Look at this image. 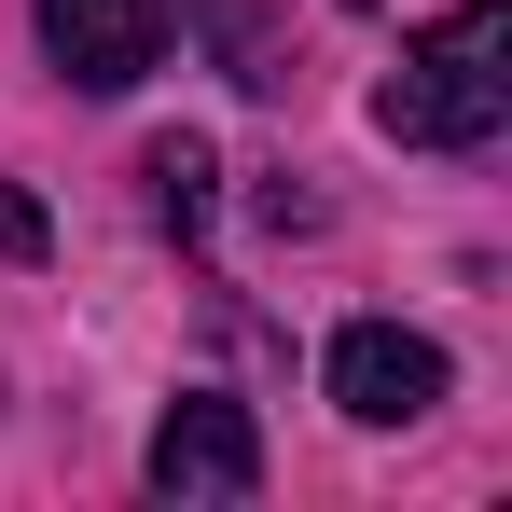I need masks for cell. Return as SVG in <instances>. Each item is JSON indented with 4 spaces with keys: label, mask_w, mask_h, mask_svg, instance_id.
<instances>
[{
    "label": "cell",
    "mask_w": 512,
    "mask_h": 512,
    "mask_svg": "<svg viewBox=\"0 0 512 512\" xmlns=\"http://www.w3.org/2000/svg\"><path fill=\"white\" fill-rule=\"evenodd\" d=\"M374 125H388L402 153H485L512 125V0H457L429 42H402Z\"/></svg>",
    "instance_id": "cell-1"
},
{
    "label": "cell",
    "mask_w": 512,
    "mask_h": 512,
    "mask_svg": "<svg viewBox=\"0 0 512 512\" xmlns=\"http://www.w3.org/2000/svg\"><path fill=\"white\" fill-rule=\"evenodd\" d=\"M333 402L360 429H416L429 402H443V346L402 333V319H346L333 333Z\"/></svg>",
    "instance_id": "cell-2"
},
{
    "label": "cell",
    "mask_w": 512,
    "mask_h": 512,
    "mask_svg": "<svg viewBox=\"0 0 512 512\" xmlns=\"http://www.w3.org/2000/svg\"><path fill=\"white\" fill-rule=\"evenodd\" d=\"M42 56L84 97H125L139 70H167V0H42Z\"/></svg>",
    "instance_id": "cell-3"
},
{
    "label": "cell",
    "mask_w": 512,
    "mask_h": 512,
    "mask_svg": "<svg viewBox=\"0 0 512 512\" xmlns=\"http://www.w3.org/2000/svg\"><path fill=\"white\" fill-rule=\"evenodd\" d=\"M263 485V443L236 402H167V429H153V499H194V512H236Z\"/></svg>",
    "instance_id": "cell-4"
},
{
    "label": "cell",
    "mask_w": 512,
    "mask_h": 512,
    "mask_svg": "<svg viewBox=\"0 0 512 512\" xmlns=\"http://www.w3.org/2000/svg\"><path fill=\"white\" fill-rule=\"evenodd\" d=\"M139 180H153L167 236H208V180H222V167H208V139H153V167H139Z\"/></svg>",
    "instance_id": "cell-5"
},
{
    "label": "cell",
    "mask_w": 512,
    "mask_h": 512,
    "mask_svg": "<svg viewBox=\"0 0 512 512\" xmlns=\"http://www.w3.org/2000/svg\"><path fill=\"white\" fill-rule=\"evenodd\" d=\"M208 28H222V56H236V84H291V70H277V42H263V14H250V0H208Z\"/></svg>",
    "instance_id": "cell-6"
},
{
    "label": "cell",
    "mask_w": 512,
    "mask_h": 512,
    "mask_svg": "<svg viewBox=\"0 0 512 512\" xmlns=\"http://www.w3.org/2000/svg\"><path fill=\"white\" fill-rule=\"evenodd\" d=\"M0 250H14V263H42V208H28V194H0Z\"/></svg>",
    "instance_id": "cell-7"
}]
</instances>
